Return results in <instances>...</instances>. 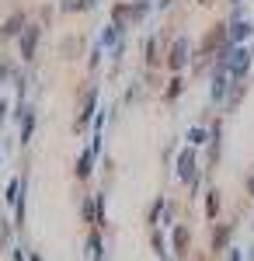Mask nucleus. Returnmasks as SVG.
<instances>
[{
  "mask_svg": "<svg viewBox=\"0 0 254 261\" xmlns=\"http://www.w3.org/2000/svg\"><path fill=\"white\" fill-rule=\"evenodd\" d=\"M251 60H254V53L240 45V49H234V53H230V56H223V63H219V66H223L230 77H240V73L251 66Z\"/></svg>",
  "mask_w": 254,
  "mask_h": 261,
  "instance_id": "f257e3e1",
  "label": "nucleus"
},
{
  "mask_svg": "<svg viewBox=\"0 0 254 261\" xmlns=\"http://www.w3.org/2000/svg\"><path fill=\"white\" fill-rule=\"evenodd\" d=\"M39 35H42L39 24H28V28H24V32L18 35V39H21V60H35V49H39Z\"/></svg>",
  "mask_w": 254,
  "mask_h": 261,
  "instance_id": "f03ea898",
  "label": "nucleus"
},
{
  "mask_svg": "<svg viewBox=\"0 0 254 261\" xmlns=\"http://www.w3.org/2000/svg\"><path fill=\"white\" fill-rule=\"evenodd\" d=\"M28 24H24V14H11V18L4 21V28H0V35L4 39H14V35H21Z\"/></svg>",
  "mask_w": 254,
  "mask_h": 261,
  "instance_id": "7ed1b4c3",
  "label": "nucleus"
},
{
  "mask_svg": "<svg viewBox=\"0 0 254 261\" xmlns=\"http://www.w3.org/2000/svg\"><path fill=\"white\" fill-rule=\"evenodd\" d=\"M32 133H35V112L32 108H21V143L32 140Z\"/></svg>",
  "mask_w": 254,
  "mask_h": 261,
  "instance_id": "20e7f679",
  "label": "nucleus"
},
{
  "mask_svg": "<svg viewBox=\"0 0 254 261\" xmlns=\"http://www.w3.org/2000/svg\"><path fill=\"white\" fill-rule=\"evenodd\" d=\"M185 63H188V39H177L174 42V53H171V66L181 70Z\"/></svg>",
  "mask_w": 254,
  "mask_h": 261,
  "instance_id": "39448f33",
  "label": "nucleus"
},
{
  "mask_svg": "<svg viewBox=\"0 0 254 261\" xmlns=\"http://www.w3.org/2000/svg\"><path fill=\"white\" fill-rule=\"evenodd\" d=\"M226 81H230V73H226V70L219 66V70H216V77H213V98H216V101H219L223 94H226V87H230Z\"/></svg>",
  "mask_w": 254,
  "mask_h": 261,
  "instance_id": "423d86ee",
  "label": "nucleus"
},
{
  "mask_svg": "<svg viewBox=\"0 0 254 261\" xmlns=\"http://www.w3.org/2000/svg\"><path fill=\"white\" fill-rule=\"evenodd\" d=\"M192 167H195V153H192V150H185V153H181V161H177V174H181L185 181H192Z\"/></svg>",
  "mask_w": 254,
  "mask_h": 261,
  "instance_id": "0eeeda50",
  "label": "nucleus"
},
{
  "mask_svg": "<svg viewBox=\"0 0 254 261\" xmlns=\"http://www.w3.org/2000/svg\"><path fill=\"white\" fill-rule=\"evenodd\" d=\"M91 164H94V150L80 153V161H77V178H87V174H91Z\"/></svg>",
  "mask_w": 254,
  "mask_h": 261,
  "instance_id": "6e6552de",
  "label": "nucleus"
},
{
  "mask_svg": "<svg viewBox=\"0 0 254 261\" xmlns=\"http://www.w3.org/2000/svg\"><path fill=\"white\" fill-rule=\"evenodd\" d=\"M174 241H177V251H185V244H188V230H185V226L174 230Z\"/></svg>",
  "mask_w": 254,
  "mask_h": 261,
  "instance_id": "1a4fd4ad",
  "label": "nucleus"
},
{
  "mask_svg": "<svg viewBox=\"0 0 254 261\" xmlns=\"http://www.w3.org/2000/svg\"><path fill=\"white\" fill-rule=\"evenodd\" d=\"M188 143H192V146H202V143H206V133H202V129H192V133H188Z\"/></svg>",
  "mask_w": 254,
  "mask_h": 261,
  "instance_id": "9d476101",
  "label": "nucleus"
},
{
  "mask_svg": "<svg viewBox=\"0 0 254 261\" xmlns=\"http://www.w3.org/2000/svg\"><path fill=\"white\" fill-rule=\"evenodd\" d=\"M247 32H251V24H234V32H230V39H244V35H247Z\"/></svg>",
  "mask_w": 254,
  "mask_h": 261,
  "instance_id": "9b49d317",
  "label": "nucleus"
},
{
  "mask_svg": "<svg viewBox=\"0 0 254 261\" xmlns=\"http://www.w3.org/2000/svg\"><path fill=\"white\" fill-rule=\"evenodd\" d=\"M219 192H209V216H216V209H219V199H216Z\"/></svg>",
  "mask_w": 254,
  "mask_h": 261,
  "instance_id": "f8f14e48",
  "label": "nucleus"
},
{
  "mask_svg": "<svg viewBox=\"0 0 254 261\" xmlns=\"http://www.w3.org/2000/svg\"><path fill=\"white\" fill-rule=\"evenodd\" d=\"M7 77H11V63L0 60V81H7Z\"/></svg>",
  "mask_w": 254,
  "mask_h": 261,
  "instance_id": "ddd939ff",
  "label": "nucleus"
},
{
  "mask_svg": "<svg viewBox=\"0 0 254 261\" xmlns=\"http://www.w3.org/2000/svg\"><path fill=\"white\" fill-rule=\"evenodd\" d=\"M181 94V81H171V91H167V98H177Z\"/></svg>",
  "mask_w": 254,
  "mask_h": 261,
  "instance_id": "4468645a",
  "label": "nucleus"
},
{
  "mask_svg": "<svg viewBox=\"0 0 254 261\" xmlns=\"http://www.w3.org/2000/svg\"><path fill=\"white\" fill-rule=\"evenodd\" d=\"M4 115H7V101H0V122H4Z\"/></svg>",
  "mask_w": 254,
  "mask_h": 261,
  "instance_id": "2eb2a0df",
  "label": "nucleus"
},
{
  "mask_svg": "<svg viewBox=\"0 0 254 261\" xmlns=\"http://www.w3.org/2000/svg\"><path fill=\"white\" fill-rule=\"evenodd\" d=\"M91 4H94V0H80V7H91Z\"/></svg>",
  "mask_w": 254,
  "mask_h": 261,
  "instance_id": "dca6fc26",
  "label": "nucleus"
},
{
  "mask_svg": "<svg viewBox=\"0 0 254 261\" xmlns=\"http://www.w3.org/2000/svg\"><path fill=\"white\" fill-rule=\"evenodd\" d=\"M14 261H24V258H21V251H18V254H14Z\"/></svg>",
  "mask_w": 254,
  "mask_h": 261,
  "instance_id": "f3484780",
  "label": "nucleus"
},
{
  "mask_svg": "<svg viewBox=\"0 0 254 261\" xmlns=\"http://www.w3.org/2000/svg\"><path fill=\"white\" fill-rule=\"evenodd\" d=\"M251 192H254V178H251Z\"/></svg>",
  "mask_w": 254,
  "mask_h": 261,
  "instance_id": "a211bd4d",
  "label": "nucleus"
},
{
  "mask_svg": "<svg viewBox=\"0 0 254 261\" xmlns=\"http://www.w3.org/2000/svg\"><path fill=\"white\" fill-rule=\"evenodd\" d=\"M202 4H213V0H202Z\"/></svg>",
  "mask_w": 254,
  "mask_h": 261,
  "instance_id": "6ab92c4d",
  "label": "nucleus"
},
{
  "mask_svg": "<svg viewBox=\"0 0 254 261\" xmlns=\"http://www.w3.org/2000/svg\"><path fill=\"white\" fill-rule=\"evenodd\" d=\"M234 4H237V0H234Z\"/></svg>",
  "mask_w": 254,
  "mask_h": 261,
  "instance_id": "aec40b11",
  "label": "nucleus"
}]
</instances>
